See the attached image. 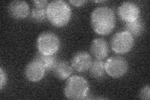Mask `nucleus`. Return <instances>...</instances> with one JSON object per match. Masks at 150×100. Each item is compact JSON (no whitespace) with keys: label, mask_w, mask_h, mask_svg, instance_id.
Wrapping results in <instances>:
<instances>
[{"label":"nucleus","mask_w":150,"mask_h":100,"mask_svg":"<svg viewBox=\"0 0 150 100\" xmlns=\"http://www.w3.org/2000/svg\"><path fill=\"white\" fill-rule=\"evenodd\" d=\"M91 25L94 31L98 35L106 36L110 34L116 26L114 11L105 6L95 8L91 15Z\"/></svg>","instance_id":"nucleus-1"},{"label":"nucleus","mask_w":150,"mask_h":100,"mask_svg":"<svg viewBox=\"0 0 150 100\" xmlns=\"http://www.w3.org/2000/svg\"><path fill=\"white\" fill-rule=\"evenodd\" d=\"M47 20L53 26L62 28L71 20L72 11L69 4L62 0H55L49 3L46 9Z\"/></svg>","instance_id":"nucleus-2"},{"label":"nucleus","mask_w":150,"mask_h":100,"mask_svg":"<svg viewBox=\"0 0 150 100\" xmlns=\"http://www.w3.org/2000/svg\"><path fill=\"white\" fill-rule=\"evenodd\" d=\"M89 93V84L85 78L74 75L68 78L64 88L65 97L69 99H86Z\"/></svg>","instance_id":"nucleus-3"},{"label":"nucleus","mask_w":150,"mask_h":100,"mask_svg":"<svg viewBox=\"0 0 150 100\" xmlns=\"http://www.w3.org/2000/svg\"><path fill=\"white\" fill-rule=\"evenodd\" d=\"M36 46L38 52L45 55H54L59 49L60 40L52 32H44L37 39Z\"/></svg>","instance_id":"nucleus-4"},{"label":"nucleus","mask_w":150,"mask_h":100,"mask_svg":"<svg viewBox=\"0 0 150 100\" xmlns=\"http://www.w3.org/2000/svg\"><path fill=\"white\" fill-rule=\"evenodd\" d=\"M134 37L126 31L116 33L111 40V48L115 53L123 55L129 52L134 46Z\"/></svg>","instance_id":"nucleus-5"},{"label":"nucleus","mask_w":150,"mask_h":100,"mask_svg":"<svg viewBox=\"0 0 150 100\" xmlns=\"http://www.w3.org/2000/svg\"><path fill=\"white\" fill-rule=\"evenodd\" d=\"M106 74L114 78L123 77L128 70V64L121 56H112L105 62Z\"/></svg>","instance_id":"nucleus-6"},{"label":"nucleus","mask_w":150,"mask_h":100,"mask_svg":"<svg viewBox=\"0 0 150 100\" xmlns=\"http://www.w3.org/2000/svg\"><path fill=\"white\" fill-rule=\"evenodd\" d=\"M118 14L121 20L127 23L137 20L139 18L140 9L134 3L126 1L119 6Z\"/></svg>","instance_id":"nucleus-7"},{"label":"nucleus","mask_w":150,"mask_h":100,"mask_svg":"<svg viewBox=\"0 0 150 100\" xmlns=\"http://www.w3.org/2000/svg\"><path fill=\"white\" fill-rule=\"evenodd\" d=\"M93 63L91 55L86 51H79L74 54L71 60V65L74 70L83 73L90 69Z\"/></svg>","instance_id":"nucleus-8"},{"label":"nucleus","mask_w":150,"mask_h":100,"mask_svg":"<svg viewBox=\"0 0 150 100\" xmlns=\"http://www.w3.org/2000/svg\"><path fill=\"white\" fill-rule=\"evenodd\" d=\"M46 70L39 61L33 59L28 63L25 70L26 79L31 82H38L43 78Z\"/></svg>","instance_id":"nucleus-9"},{"label":"nucleus","mask_w":150,"mask_h":100,"mask_svg":"<svg viewBox=\"0 0 150 100\" xmlns=\"http://www.w3.org/2000/svg\"><path fill=\"white\" fill-rule=\"evenodd\" d=\"M9 15L16 20H23L30 15V7L24 1H13L8 7Z\"/></svg>","instance_id":"nucleus-10"},{"label":"nucleus","mask_w":150,"mask_h":100,"mask_svg":"<svg viewBox=\"0 0 150 100\" xmlns=\"http://www.w3.org/2000/svg\"><path fill=\"white\" fill-rule=\"evenodd\" d=\"M90 51L96 60H103L108 55L109 45L105 39L96 38L91 43Z\"/></svg>","instance_id":"nucleus-11"},{"label":"nucleus","mask_w":150,"mask_h":100,"mask_svg":"<svg viewBox=\"0 0 150 100\" xmlns=\"http://www.w3.org/2000/svg\"><path fill=\"white\" fill-rule=\"evenodd\" d=\"M34 6L33 8L31 13V17L33 20L36 22H43L47 19L46 9L49 2L46 0L33 1Z\"/></svg>","instance_id":"nucleus-12"},{"label":"nucleus","mask_w":150,"mask_h":100,"mask_svg":"<svg viewBox=\"0 0 150 100\" xmlns=\"http://www.w3.org/2000/svg\"><path fill=\"white\" fill-rule=\"evenodd\" d=\"M73 68L67 61H58L52 70L54 77L60 80H64L70 77L73 73Z\"/></svg>","instance_id":"nucleus-13"},{"label":"nucleus","mask_w":150,"mask_h":100,"mask_svg":"<svg viewBox=\"0 0 150 100\" xmlns=\"http://www.w3.org/2000/svg\"><path fill=\"white\" fill-rule=\"evenodd\" d=\"M90 74L91 77L96 79H101L105 77L106 73L105 70V62L100 60H96L93 61Z\"/></svg>","instance_id":"nucleus-14"},{"label":"nucleus","mask_w":150,"mask_h":100,"mask_svg":"<svg viewBox=\"0 0 150 100\" xmlns=\"http://www.w3.org/2000/svg\"><path fill=\"white\" fill-rule=\"evenodd\" d=\"M35 59L40 62V63L43 66L46 72L52 71L54 66L57 63V58L54 55H45L38 52L35 56Z\"/></svg>","instance_id":"nucleus-15"},{"label":"nucleus","mask_w":150,"mask_h":100,"mask_svg":"<svg viewBox=\"0 0 150 100\" xmlns=\"http://www.w3.org/2000/svg\"><path fill=\"white\" fill-rule=\"evenodd\" d=\"M125 30L126 31L129 33L133 37H138L142 34L144 30V23L139 18L134 21L126 23Z\"/></svg>","instance_id":"nucleus-16"},{"label":"nucleus","mask_w":150,"mask_h":100,"mask_svg":"<svg viewBox=\"0 0 150 100\" xmlns=\"http://www.w3.org/2000/svg\"><path fill=\"white\" fill-rule=\"evenodd\" d=\"M139 96L142 99L149 100L150 99V89L149 86L146 85L141 89L139 94Z\"/></svg>","instance_id":"nucleus-17"},{"label":"nucleus","mask_w":150,"mask_h":100,"mask_svg":"<svg viewBox=\"0 0 150 100\" xmlns=\"http://www.w3.org/2000/svg\"><path fill=\"white\" fill-rule=\"evenodd\" d=\"M7 83V76L4 70L0 68V89L2 90Z\"/></svg>","instance_id":"nucleus-18"},{"label":"nucleus","mask_w":150,"mask_h":100,"mask_svg":"<svg viewBox=\"0 0 150 100\" xmlns=\"http://www.w3.org/2000/svg\"><path fill=\"white\" fill-rule=\"evenodd\" d=\"M69 3L71 4L72 5L74 6H83L84 4H85L87 3V1H83V0H80V1H75V0H70L69 1Z\"/></svg>","instance_id":"nucleus-19"},{"label":"nucleus","mask_w":150,"mask_h":100,"mask_svg":"<svg viewBox=\"0 0 150 100\" xmlns=\"http://www.w3.org/2000/svg\"><path fill=\"white\" fill-rule=\"evenodd\" d=\"M95 3H103V2H105V1H93Z\"/></svg>","instance_id":"nucleus-20"}]
</instances>
